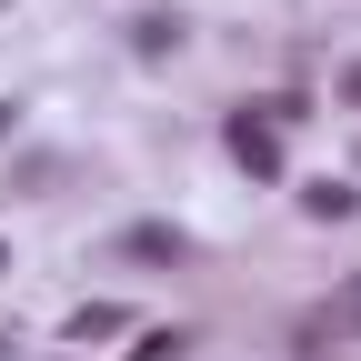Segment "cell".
Segmentation results:
<instances>
[{"label": "cell", "instance_id": "1", "mask_svg": "<svg viewBox=\"0 0 361 361\" xmlns=\"http://www.w3.org/2000/svg\"><path fill=\"white\" fill-rule=\"evenodd\" d=\"M231 161L251 180H281V121L271 111H231Z\"/></svg>", "mask_w": 361, "mask_h": 361}, {"label": "cell", "instance_id": "2", "mask_svg": "<svg viewBox=\"0 0 361 361\" xmlns=\"http://www.w3.org/2000/svg\"><path fill=\"white\" fill-rule=\"evenodd\" d=\"M121 251H130V261H180V231H161V221H141V231H130Z\"/></svg>", "mask_w": 361, "mask_h": 361}, {"label": "cell", "instance_id": "3", "mask_svg": "<svg viewBox=\"0 0 361 361\" xmlns=\"http://www.w3.org/2000/svg\"><path fill=\"white\" fill-rule=\"evenodd\" d=\"M301 201H311V221H351V191H341V180H311Z\"/></svg>", "mask_w": 361, "mask_h": 361}, {"label": "cell", "instance_id": "4", "mask_svg": "<svg viewBox=\"0 0 361 361\" xmlns=\"http://www.w3.org/2000/svg\"><path fill=\"white\" fill-rule=\"evenodd\" d=\"M130 40H141V51H171V40H180V20H171V11H151V20H130Z\"/></svg>", "mask_w": 361, "mask_h": 361}, {"label": "cell", "instance_id": "5", "mask_svg": "<svg viewBox=\"0 0 361 361\" xmlns=\"http://www.w3.org/2000/svg\"><path fill=\"white\" fill-rule=\"evenodd\" d=\"M180 351H191L180 331H141V351H130V361H180Z\"/></svg>", "mask_w": 361, "mask_h": 361}, {"label": "cell", "instance_id": "6", "mask_svg": "<svg viewBox=\"0 0 361 361\" xmlns=\"http://www.w3.org/2000/svg\"><path fill=\"white\" fill-rule=\"evenodd\" d=\"M341 90H351V101H361V71H351V80H341Z\"/></svg>", "mask_w": 361, "mask_h": 361}, {"label": "cell", "instance_id": "7", "mask_svg": "<svg viewBox=\"0 0 361 361\" xmlns=\"http://www.w3.org/2000/svg\"><path fill=\"white\" fill-rule=\"evenodd\" d=\"M0 130H11V101H0Z\"/></svg>", "mask_w": 361, "mask_h": 361}, {"label": "cell", "instance_id": "8", "mask_svg": "<svg viewBox=\"0 0 361 361\" xmlns=\"http://www.w3.org/2000/svg\"><path fill=\"white\" fill-rule=\"evenodd\" d=\"M0 271H11V251H0Z\"/></svg>", "mask_w": 361, "mask_h": 361}, {"label": "cell", "instance_id": "9", "mask_svg": "<svg viewBox=\"0 0 361 361\" xmlns=\"http://www.w3.org/2000/svg\"><path fill=\"white\" fill-rule=\"evenodd\" d=\"M351 311H361V291H351Z\"/></svg>", "mask_w": 361, "mask_h": 361}]
</instances>
